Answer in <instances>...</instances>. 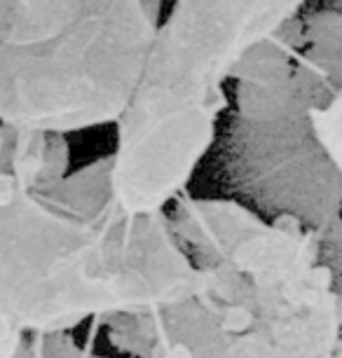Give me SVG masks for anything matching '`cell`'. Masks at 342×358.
Segmentation results:
<instances>
[{"label":"cell","instance_id":"6da1fadb","mask_svg":"<svg viewBox=\"0 0 342 358\" xmlns=\"http://www.w3.org/2000/svg\"><path fill=\"white\" fill-rule=\"evenodd\" d=\"M66 173V136L0 124V358L29 335L176 305L209 286L166 211L87 218L38 192Z\"/></svg>","mask_w":342,"mask_h":358},{"label":"cell","instance_id":"7a4b0ae2","mask_svg":"<svg viewBox=\"0 0 342 358\" xmlns=\"http://www.w3.org/2000/svg\"><path fill=\"white\" fill-rule=\"evenodd\" d=\"M173 234L209 286L176 305L101 321L134 358H340V293L328 244L296 215L183 192Z\"/></svg>","mask_w":342,"mask_h":358},{"label":"cell","instance_id":"3957f363","mask_svg":"<svg viewBox=\"0 0 342 358\" xmlns=\"http://www.w3.org/2000/svg\"><path fill=\"white\" fill-rule=\"evenodd\" d=\"M317 0H173L157 22L108 155L117 215L166 211L216 143L244 57Z\"/></svg>","mask_w":342,"mask_h":358},{"label":"cell","instance_id":"277c9868","mask_svg":"<svg viewBox=\"0 0 342 358\" xmlns=\"http://www.w3.org/2000/svg\"><path fill=\"white\" fill-rule=\"evenodd\" d=\"M157 22L152 0H0V124L62 136L115 124Z\"/></svg>","mask_w":342,"mask_h":358},{"label":"cell","instance_id":"5b68a950","mask_svg":"<svg viewBox=\"0 0 342 358\" xmlns=\"http://www.w3.org/2000/svg\"><path fill=\"white\" fill-rule=\"evenodd\" d=\"M12 358H106L92 354L83 344L76 342L71 333L29 335Z\"/></svg>","mask_w":342,"mask_h":358},{"label":"cell","instance_id":"8992f818","mask_svg":"<svg viewBox=\"0 0 342 358\" xmlns=\"http://www.w3.org/2000/svg\"><path fill=\"white\" fill-rule=\"evenodd\" d=\"M152 3H159V0H152Z\"/></svg>","mask_w":342,"mask_h":358}]
</instances>
